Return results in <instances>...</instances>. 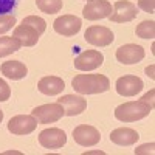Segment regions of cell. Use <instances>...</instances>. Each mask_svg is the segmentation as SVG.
<instances>
[{"label":"cell","mask_w":155,"mask_h":155,"mask_svg":"<svg viewBox=\"0 0 155 155\" xmlns=\"http://www.w3.org/2000/svg\"><path fill=\"white\" fill-rule=\"evenodd\" d=\"M82 27V22L79 17L71 16V14H65V16H61L54 20L53 23V28L58 34L61 36H65V37H71L74 34L79 33Z\"/></svg>","instance_id":"obj_11"},{"label":"cell","mask_w":155,"mask_h":155,"mask_svg":"<svg viewBox=\"0 0 155 155\" xmlns=\"http://www.w3.org/2000/svg\"><path fill=\"white\" fill-rule=\"evenodd\" d=\"M11 96V88L9 85L0 78V102H3V101H8Z\"/></svg>","instance_id":"obj_25"},{"label":"cell","mask_w":155,"mask_h":155,"mask_svg":"<svg viewBox=\"0 0 155 155\" xmlns=\"http://www.w3.org/2000/svg\"><path fill=\"white\" fill-rule=\"evenodd\" d=\"M37 120L33 115H17L8 121V130L14 135H28L36 130Z\"/></svg>","instance_id":"obj_9"},{"label":"cell","mask_w":155,"mask_h":155,"mask_svg":"<svg viewBox=\"0 0 155 155\" xmlns=\"http://www.w3.org/2000/svg\"><path fill=\"white\" fill-rule=\"evenodd\" d=\"M0 71H2L3 76H6L8 79H12V81H19V79H23L28 73V68L25 64H22L20 61H6L2 64L0 67Z\"/></svg>","instance_id":"obj_18"},{"label":"cell","mask_w":155,"mask_h":155,"mask_svg":"<svg viewBox=\"0 0 155 155\" xmlns=\"http://www.w3.org/2000/svg\"><path fill=\"white\" fill-rule=\"evenodd\" d=\"M39 143L45 149H61L67 143V135L62 129L50 127L39 134Z\"/></svg>","instance_id":"obj_8"},{"label":"cell","mask_w":155,"mask_h":155,"mask_svg":"<svg viewBox=\"0 0 155 155\" xmlns=\"http://www.w3.org/2000/svg\"><path fill=\"white\" fill-rule=\"evenodd\" d=\"M71 85L74 92L81 95L104 93L110 88V81L104 74H78L73 78Z\"/></svg>","instance_id":"obj_1"},{"label":"cell","mask_w":155,"mask_h":155,"mask_svg":"<svg viewBox=\"0 0 155 155\" xmlns=\"http://www.w3.org/2000/svg\"><path fill=\"white\" fill-rule=\"evenodd\" d=\"M87 2H90V0H87Z\"/></svg>","instance_id":"obj_30"},{"label":"cell","mask_w":155,"mask_h":155,"mask_svg":"<svg viewBox=\"0 0 155 155\" xmlns=\"http://www.w3.org/2000/svg\"><path fill=\"white\" fill-rule=\"evenodd\" d=\"M73 140L76 141L79 146L84 147H90L99 143L101 140V134L96 127L93 126H87V124H81L73 129Z\"/></svg>","instance_id":"obj_10"},{"label":"cell","mask_w":155,"mask_h":155,"mask_svg":"<svg viewBox=\"0 0 155 155\" xmlns=\"http://www.w3.org/2000/svg\"><path fill=\"white\" fill-rule=\"evenodd\" d=\"M58 102L64 107L67 116H76L81 115L85 109H87V99H84L82 96L78 95H65L58 99Z\"/></svg>","instance_id":"obj_15"},{"label":"cell","mask_w":155,"mask_h":155,"mask_svg":"<svg viewBox=\"0 0 155 155\" xmlns=\"http://www.w3.org/2000/svg\"><path fill=\"white\" fill-rule=\"evenodd\" d=\"M153 96H155V90L152 88V90H149V93H146L143 98H141V101L146 102V104H147L149 107H152V109H153Z\"/></svg>","instance_id":"obj_27"},{"label":"cell","mask_w":155,"mask_h":155,"mask_svg":"<svg viewBox=\"0 0 155 155\" xmlns=\"http://www.w3.org/2000/svg\"><path fill=\"white\" fill-rule=\"evenodd\" d=\"M20 47L22 45H20V42L17 41L16 37H12V36L0 37V58L16 53L17 50H20Z\"/></svg>","instance_id":"obj_19"},{"label":"cell","mask_w":155,"mask_h":155,"mask_svg":"<svg viewBox=\"0 0 155 155\" xmlns=\"http://www.w3.org/2000/svg\"><path fill=\"white\" fill-rule=\"evenodd\" d=\"M153 147H155L153 143L143 144V146H140L138 149H135V155H140V153H153Z\"/></svg>","instance_id":"obj_26"},{"label":"cell","mask_w":155,"mask_h":155,"mask_svg":"<svg viewBox=\"0 0 155 155\" xmlns=\"http://www.w3.org/2000/svg\"><path fill=\"white\" fill-rule=\"evenodd\" d=\"M146 73H147V76H150V79H153V65H150V67H147L146 68Z\"/></svg>","instance_id":"obj_28"},{"label":"cell","mask_w":155,"mask_h":155,"mask_svg":"<svg viewBox=\"0 0 155 155\" xmlns=\"http://www.w3.org/2000/svg\"><path fill=\"white\" fill-rule=\"evenodd\" d=\"M31 115L37 120V123L41 124H51L59 121L65 112H64V107L59 104V102H51V104H44V106H37L33 109Z\"/></svg>","instance_id":"obj_3"},{"label":"cell","mask_w":155,"mask_h":155,"mask_svg":"<svg viewBox=\"0 0 155 155\" xmlns=\"http://www.w3.org/2000/svg\"><path fill=\"white\" fill-rule=\"evenodd\" d=\"M135 34L141 39H153V36H155V22L153 20H143L140 25H137Z\"/></svg>","instance_id":"obj_21"},{"label":"cell","mask_w":155,"mask_h":155,"mask_svg":"<svg viewBox=\"0 0 155 155\" xmlns=\"http://www.w3.org/2000/svg\"><path fill=\"white\" fill-rule=\"evenodd\" d=\"M140 140V135L137 130L130 127H120V129H115L110 134V141L118 146H132L135 144L137 141Z\"/></svg>","instance_id":"obj_16"},{"label":"cell","mask_w":155,"mask_h":155,"mask_svg":"<svg viewBox=\"0 0 155 155\" xmlns=\"http://www.w3.org/2000/svg\"><path fill=\"white\" fill-rule=\"evenodd\" d=\"M41 36L42 34L39 33L34 27H31V25H28V23H23V22L20 25H17V27L14 28V33H12V37H16L22 47L36 45Z\"/></svg>","instance_id":"obj_14"},{"label":"cell","mask_w":155,"mask_h":155,"mask_svg":"<svg viewBox=\"0 0 155 155\" xmlns=\"http://www.w3.org/2000/svg\"><path fill=\"white\" fill-rule=\"evenodd\" d=\"M138 8L143 9L144 12L153 14V11H155V0H138Z\"/></svg>","instance_id":"obj_24"},{"label":"cell","mask_w":155,"mask_h":155,"mask_svg":"<svg viewBox=\"0 0 155 155\" xmlns=\"http://www.w3.org/2000/svg\"><path fill=\"white\" fill-rule=\"evenodd\" d=\"M115 56L124 65H134V64L143 61L144 48L141 45H137V44H127V45H123L116 50Z\"/></svg>","instance_id":"obj_12"},{"label":"cell","mask_w":155,"mask_h":155,"mask_svg":"<svg viewBox=\"0 0 155 155\" xmlns=\"http://www.w3.org/2000/svg\"><path fill=\"white\" fill-rule=\"evenodd\" d=\"M37 88H39V92L44 93V95L54 96V95L62 93V90L65 88V82L58 76H45L37 82Z\"/></svg>","instance_id":"obj_17"},{"label":"cell","mask_w":155,"mask_h":155,"mask_svg":"<svg viewBox=\"0 0 155 155\" xmlns=\"http://www.w3.org/2000/svg\"><path fill=\"white\" fill-rule=\"evenodd\" d=\"M16 25V16L14 14H5L0 16V34H5Z\"/></svg>","instance_id":"obj_22"},{"label":"cell","mask_w":155,"mask_h":155,"mask_svg":"<svg viewBox=\"0 0 155 155\" xmlns=\"http://www.w3.org/2000/svg\"><path fill=\"white\" fill-rule=\"evenodd\" d=\"M104 62V56H102L101 51L98 50H87L82 51L79 56L74 58V68L81 70V71H92L96 70L102 65Z\"/></svg>","instance_id":"obj_4"},{"label":"cell","mask_w":155,"mask_h":155,"mask_svg":"<svg viewBox=\"0 0 155 155\" xmlns=\"http://www.w3.org/2000/svg\"><path fill=\"white\" fill-rule=\"evenodd\" d=\"M37 8L47 14H56L62 9V0H36Z\"/></svg>","instance_id":"obj_20"},{"label":"cell","mask_w":155,"mask_h":155,"mask_svg":"<svg viewBox=\"0 0 155 155\" xmlns=\"http://www.w3.org/2000/svg\"><path fill=\"white\" fill-rule=\"evenodd\" d=\"M115 87H116L118 95H121V96H135L137 93H140L141 90H143L144 84H143V81H141L138 76L127 74V76L118 78Z\"/></svg>","instance_id":"obj_13"},{"label":"cell","mask_w":155,"mask_h":155,"mask_svg":"<svg viewBox=\"0 0 155 155\" xmlns=\"http://www.w3.org/2000/svg\"><path fill=\"white\" fill-rule=\"evenodd\" d=\"M84 39L95 47H107L115 41V36L110 28L101 27V25H93V27L85 30Z\"/></svg>","instance_id":"obj_5"},{"label":"cell","mask_w":155,"mask_h":155,"mask_svg":"<svg viewBox=\"0 0 155 155\" xmlns=\"http://www.w3.org/2000/svg\"><path fill=\"white\" fill-rule=\"evenodd\" d=\"M138 14L137 5L129 2V0H118L113 5V12L109 16L112 22L116 23H126V22H132Z\"/></svg>","instance_id":"obj_7"},{"label":"cell","mask_w":155,"mask_h":155,"mask_svg":"<svg viewBox=\"0 0 155 155\" xmlns=\"http://www.w3.org/2000/svg\"><path fill=\"white\" fill-rule=\"evenodd\" d=\"M153 109L149 107L143 101H129L118 106L115 109V118L121 123H134L138 120H143L152 112Z\"/></svg>","instance_id":"obj_2"},{"label":"cell","mask_w":155,"mask_h":155,"mask_svg":"<svg viewBox=\"0 0 155 155\" xmlns=\"http://www.w3.org/2000/svg\"><path fill=\"white\" fill-rule=\"evenodd\" d=\"M112 14V3L109 0H90L82 9V16L87 20H101Z\"/></svg>","instance_id":"obj_6"},{"label":"cell","mask_w":155,"mask_h":155,"mask_svg":"<svg viewBox=\"0 0 155 155\" xmlns=\"http://www.w3.org/2000/svg\"><path fill=\"white\" fill-rule=\"evenodd\" d=\"M2 120H3V112L0 110V123H2Z\"/></svg>","instance_id":"obj_29"},{"label":"cell","mask_w":155,"mask_h":155,"mask_svg":"<svg viewBox=\"0 0 155 155\" xmlns=\"http://www.w3.org/2000/svg\"><path fill=\"white\" fill-rule=\"evenodd\" d=\"M20 0H0V16L11 14L17 6Z\"/></svg>","instance_id":"obj_23"}]
</instances>
